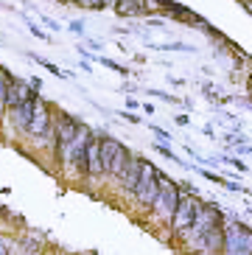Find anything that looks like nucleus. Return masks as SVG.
I'll return each instance as SVG.
<instances>
[{
	"label": "nucleus",
	"instance_id": "nucleus-6",
	"mask_svg": "<svg viewBox=\"0 0 252 255\" xmlns=\"http://www.w3.org/2000/svg\"><path fill=\"white\" fill-rule=\"evenodd\" d=\"M53 113H56V107L51 101H45L42 96L37 98V104H34V115H31V127H28V140L37 146L39 140L48 137V132L53 129Z\"/></svg>",
	"mask_w": 252,
	"mask_h": 255
},
{
	"label": "nucleus",
	"instance_id": "nucleus-34",
	"mask_svg": "<svg viewBox=\"0 0 252 255\" xmlns=\"http://www.w3.org/2000/svg\"><path fill=\"white\" fill-rule=\"evenodd\" d=\"M62 6H70V3H76V0H59Z\"/></svg>",
	"mask_w": 252,
	"mask_h": 255
},
{
	"label": "nucleus",
	"instance_id": "nucleus-10",
	"mask_svg": "<svg viewBox=\"0 0 252 255\" xmlns=\"http://www.w3.org/2000/svg\"><path fill=\"white\" fill-rule=\"evenodd\" d=\"M34 104H37V98H31V101H25V104H20V107H14V110H8V113H6L8 124H11V129H14V135H20V137L28 135L31 115H34Z\"/></svg>",
	"mask_w": 252,
	"mask_h": 255
},
{
	"label": "nucleus",
	"instance_id": "nucleus-9",
	"mask_svg": "<svg viewBox=\"0 0 252 255\" xmlns=\"http://www.w3.org/2000/svg\"><path fill=\"white\" fill-rule=\"evenodd\" d=\"M31 98H39V93L34 90L28 84V79H11V84H8V90H6V113L8 110H14V107L25 104V101H31Z\"/></svg>",
	"mask_w": 252,
	"mask_h": 255
},
{
	"label": "nucleus",
	"instance_id": "nucleus-15",
	"mask_svg": "<svg viewBox=\"0 0 252 255\" xmlns=\"http://www.w3.org/2000/svg\"><path fill=\"white\" fill-rule=\"evenodd\" d=\"M154 51H182V53H196L193 45H185V42H168V45H151Z\"/></svg>",
	"mask_w": 252,
	"mask_h": 255
},
{
	"label": "nucleus",
	"instance_id": "nucleus-22",
	"mask_svg": "<svg viewBox=\"0 0 252 255\" xmlns=\"http://www.w3.org/2000/svg\"><path fill=\"white\" fill-rule=\"evenodd\" d=\"M67 31H73V34H84V23H82V20H70V23H67Z\"/></svg>",
	"mask_w": 252,
	"mask_h": 255
},
{
	"label": "nucleus",
	"instance_id": "nucleus-7",
	"mask_svg": "<svg viewBox=\"0 0 252 255\" xmlns=\"http://www.w3.org/2000/svg\"><path fill=\"white\" fill-rule=\"evenodd\" d=\"M140 163H143V157L132 151L129 160H126V165H124V171H121V177L115 180V182H118V188H121V194L129 196V199H132L134 188H137V182H140Z\"/></svg>",
	"mask_w": 252,
	"mask_h": 255
},
{
	"label": "nucleus",
	"instance_id": "nucleus-11",
	"mask_svg": "<svg viewBox=\"0 0 252 255\" xmlns=\"http://www.w3.org/2000/svg\"><path fill=\"white\" fill-rule=\"evenodd\" d=\"M104 168H101V137L93 135L87 143V180H101Z\"/></svg>",
	"mask_w": 252,
	"mask_h": 255
},
{
	"label": "nucleus",
	"instance_id": "nucleus-35",
	"mask_svg": "<svg viewBox=\"0 0 252 255\" xmlns=\"http://www.w3.org/2000/svg\"><path fill=\"white\" fill-rule=\"evenodd\" d=\"M56 3H59V0H56Z\"/></svg>",
	"mask_w": 252,
	"mask_h": 255
},
{
	"label": "nucleus",
	"instance_id": "nucleus-4",
	"mask_svg": "<svg viewBox=\"0 0 252 255\" xmlns=\"http://www.w3.org/2000/svg\"><path fill=\"white\" fill-rule=\"evenodd\" d=\"M202 202H205V199H202V196H196V194H182L177 210H174V219L168 222V227H165V230H168L174 239H182V236L191 230L193 219H196V210L202 208Z\"/></svg>",
	"mask_w": 252,
	"mask_h": 255
},
{
	"label": "nucleus",
	"instance_id": "nucleus-13",
	"mask_svg": "<svg viewBox=\"0 0 252 255\" xmlns=\"http://www.w3.org/2000/svg\"><path fill=\"white\" fill-rule=\"evenodd\" d=\"M129 154H132V149L126 146V143H121L118 146V151H115V157H112V165H110V180H118L121 177V171H124V165H126V160H129Z\"/></svg>",
	"mask_w": 252,
	"mask_h": 255
},
{
	"label": "nucleus",
	"instance_id": "nucleus-24",
	"mask_svg": "<svg viewBox=\"0 0 252 255\" xmlns=\"http://www.w3.org/2000/svg\"><path fill=\"white\" fill-rule=\"evenodd\" d=\"M28 84H31V87H34V90H42V79H39V76H31V79H28Z\"/></svg>",
	"mask_w": 252,
	"mask_h": 255
},
{
	"label": "nucleus",
	"instance_id": "nucleus-25",
	"mask_svg": "<svg viewBox=\"0 0 252 255\" xmlns=\"http://www.w3.org/2000/svg\"><path fill=\"white\" fill-rule=\"evenodd\" d=\"M42 23L48 25V28H51V31H59V28H62V25L56 23V20H51V17H42Z\"/></svg>",
	"mask_w": 252,
	"mask_h": 255
},
{
	"label": "nucleus",
	"instance_id": "nucleus-20",
	"mask_svg": "<svg viewBox=\"0 0 252 255\" xmlns=\"http://www.w3.org/2000/svg\"><path fill=\"white\" fill-rule=\"evenodd\" d=\"M76 6H82V8H93V11H98V8H101V0H76Z\"/></svg>",
	"mask_w": 252,
	"mask_h": 255
},
{
	"label": "nucleus",
	"instance_id": "nucleus-19",
	"mask_svg": "<svg viewBox=\"0 0 252 255\" xmlns=\"http://www.w3.org/2000/svg\"><path fill=\"white\" fill-rule=\"evenodd\" d=\"M219 160H222V163H230V165H236V168H238V171H250V168H247V163H244V160H238V157H219Z\"/></svg>",
	"mask_w": 252,
	"mask_h": 255
},
{
	"label": "nucleus",
	"instance_id": "nucleus-27",
	"mask_svg": "<svg viewBox=\"0 0 252 255\" xmlns=\"http://www.w3.org/2000/svg\"><path fill=\"white\" fill-rule=\"evenodd\" d=\"M126 107H129V110H137V107H140V101H137V98H132V96H129V98H126Z\"/></svg>",
	"mask_w": 252,
	"mask_h": 255
},
{
	"label": "nucleus",
	"instance_id": "nucleus-2",
	"mask_svg": "<svg viewBox=\"0 0 252 255\" xmlns=\"http://www.w3.org/2000/svg\"><path fill=\"white\" fill-rule=\"evenodd\" d=\"M157 185H160V194L154 199V208L148 216H154L163 227H168V222L174 219V210H177L179 199H182V191H179V182L171 180L168 174H157Z\"/></svg>",
	"mask_w": 252,
	"mask_h": 255
},
{
	"label": "nucleus",
	"instance_id": "nucleus-21",
	"mask_svg": "<svg viewBox=\"0 0 252 255\" xmlns=\"http://www.w3.org/2000/svg\"><path fill=\"white\" fill-rule=\"evenodd\" d=\"M28 31H31V34H34V37H37V39H42V42H45V39H48V34H45V31L39 28V25H34V23H31V20H28Z\"/></svg>",
	"mask_w": 252,
	"mask_h": 255
},
{
	"label": "nucleus",
	"instance_id": "nucleus-31",
	"mask_svg": "<svg viewBox=\"0 0 252 255\" xmlns=\"http://www.w3.org/2000/svg\"><path fill=\"white\" fill-rule=\"evenodd\" d=\"M115 3H118V0H101V8H112Z\"/></svg>",
	"mask_w": 252,
	"mask_h": 255
},
{
	"label": "nucleus",
	"instance_id": "nucleus-29",
	"mask_svg": "<svg viewBox=\"0 0 252 255\" xmlns=\"http://www.w3.org/2000/svg\"><path fill=\"white\" fill-rule=\"evenodd\" d=\"M87 45H90V51H101V48H104L101 42H96V39H87Z\"/></svg>",
	"mask_w": 252,
	"mask_h": 255
},
{
	"label": "nucleus",
	"instance_id": "nucleus-8",
	"mask_svg": "<svg viewBox=\"0 0 252 255\" xmlns=\"http://www.w3.org/2000/svg\"><path fill=\"white\" fill-rule=\"evenodd\" d=\"M82 121L76 115L65 113V110H56L53 113V132H56V146H67V143L76 137V129H79Z\"/></svg>",
	"mask_w": 252,
	"mask_h": 255
},
{
	"label": "nucleus",
	"instance_id": "nucleus-26",
	"mask_svg": "<svg viewBox=\"0 0 252 255\" xmlns=\"http://www.w3.org/2000/svg\"><path fill=\"white\" fill-rule=\"evenodd\" d=\"M174 121H177L179 127H188V124H191V118H188V115H174Z\"/></svg>",
	"mask_w": 252,
	"mask_h": 255
},
{
	"label": "nucleus",
	"instance_id": "nucleus-5",
	"mask_svg": "<svg viewBox=\"0 0 252 255\" xmlns=\"http://www.w3.org/2000/svg\"><path fill=\"white\" fill-rule=\"evenodd\" d=\"M224 255H252V227L233 216L224 225Z\"/></svg>",
	"mask_w": 252,
	"mask_h": 255
},
{
	"label": "nucleus",
	"instance_id": "nucleus-3",
	"mask_svg": "<svg viewBox=\"0 0 252 255\" xmlns=\"http://www.w3.org/2000/svg\"><path fill=\"white\" fill-rule=\"evenodd\" d=\"M157 174H160V168H157L151 160L143 157V163H140V182H137V188H134V194H132V202H134V208L140 210V213H151V208H154V199H157V194H160Z\"/></svg>",
	"mask_w": 252,
	"mask_h": 255
},
{
	"label": "nucleus",
	"instance_id": "nucleus-12",
	"mask_svg": "<svg viewBox=\"0 0 252 255\" xmlns=\"http://www.w3.org/2000/svg\"><path fill=\"white\" fill-rule=\"evenodd\" d=\"M112 11L118 17H143L146 11H143V0H118L115 6H112Z\"/></svg>",
	"mask_w": 252,
	"mask_h": 255
},
{
	"label": "nucleus",
	"instance_id": "nucleus-23",
	"mask_svg": "<svg viewBox=\"0 0 252 255\" xmlns=\"http://www.w3.org/2000/svg\"><path fill=\"white\" fill-rule=\"evenodd\" d=\"M124 121H129V124H140V115H134V113H118Z\"/></svg>",
	"mask_w": 252,
	"mask_h": 255
},
{
	"label": "nucleus",
	"instance_id": "nucleus-30",
	"mask_svg": "<svg viewBox=\"0 0 252 255\" xmlns=\"http://www.w3.org/2000/svg\"><path fill=\"white\" fill-rule=\"evenodd\" d=\"M168 82H171V84H174V87H182V84H185V79H177V76H171Z\"/></svg>",
	"mask_w": 252,
	"mask_h": 255
},
{
	"label": "nucleus",
	"instance_id": "nucleus-14",
	"mask_svg": "<svg viewBox=\"0 0 252 255\" xmlns=\"http://www.w3.org/2000/svg\"><path fill=\"white\" fill-rule=\"evenodd\" d=\"M28 56H31V59H34V62H39V65H42V68L48 70V73H53V76H56V79H70V73H65V70H62V68H56L53 62L42 59V56H37V53H28Z\"/></svg>",
	"mask_w": 252,
	"mask_h": 255
},
{
	"label": "nucleus",
	"instance_id": "nucleus-33",
	"mask_svg": "<svg viewBox=\"0 0 252 255\" xmlns=\"http://www.w3.org/2000/svg\"><path fill=\"white\" fill-rule=\"evenodd\" d=\"M79 68H82V70H84V73H93V68H90V62H87V59H84V62H82V65H79Z\"/></svg>",
	"mask_w": 252,
	"mask_h": 255
},
{
	"label": "nucleus",
	"instance_id": "nucleus-18",
	"mask_svg": "<svg viewBox=\"0 0 252 255\" xmlns=\"http://www.w3.org/2000/svg\"><path fill=\"white\" fill-rule=\"evenodd\" d=\"M151 132H154L157 143H171V135L165 132V129H160V127H154V124H151Z\"/></svg>",
	"mask_w": 252,
	"mask_h": 255
},
{
	"label": "nucleus",
	"instance_id": "nucleus-28",
	"mask_svg": "<svg viewBox=\"0 0 252 255\" xmlns=\"http://www.w3.org/2000/svg\"><path fill=\"white\" fill-rule=\"evenodd\" d=\"M157 6L160 8H168V6H174V3H177V0H154Z\"/></svg>",
	"mask_w": 252,
	"mask_h": 255
},
{
	"label": "nucleus",
	"instance_id": "nucleus-1",
	"mask_svg": "<svg viewBox=\"0 0 252 255\" xmlns=\"http://www.w3.org/2000/svg\"><path fill=\"white\" fill-rule=\"evenodd\" d=\"M227 225V219H224V210L219 208L216 202H202V208L196 210V219H193L191 230L182 236V244H185V253H191V250H196V244H199L202 239H205V233L213 230V227H224Z\"/></svg>",
	"mask_w": 252,
	"mask_h": 255
},
{
	"label": "nucleus",
	"instance_id": "nucleus-32",
	"mask_svg": "<svg viewBox=\"0 0 252 255\" xmlns=\"http://www.w3.org/2000/svg\"><path fill=\"white\" fill-rule=\"evenodd\" d=\"M202 132H205L208 137H216V135H213V127H210V124H205V129H202Z\"/></svg>",
	"mask_w": 252,
	"mask_h": 255
},
{
	"label": "nucleus",
	"instance_id": "nucleus-17",
	"mask_svg": "<svg viewBox=\"0 0 252 255\" xmlns=\"http://www.w3.org/2000/svg\"><path fill=\"white\" fill-rule=\"evenodd\" d=\"M148 96L163 98V101H168V104H179V98H177V96H168V93H163V90H148Z\"/></svg>",
	"mask_w": 252,
	"mask_h": 255
},
{
	"label": "nucleus",
	"instance_id": "nucleus-16",
	"mask_svg": "<svg viewBox=\"0 0 252 255\" xmlns=\"http://www.w3.org/2000/svg\"><path fill=\"white\" fill-rule=\"evenodd\" d=\"M96 62H101L104 68H110V70H115V73H121V76H129V70L124 68V65H118L115 59H110V56H93Z\"/></svg>",
	"mask_w": 252,
	"mask_h": 255
}]
</instances>
